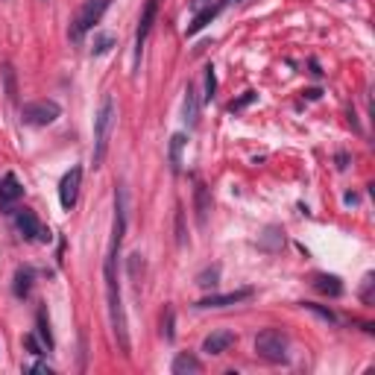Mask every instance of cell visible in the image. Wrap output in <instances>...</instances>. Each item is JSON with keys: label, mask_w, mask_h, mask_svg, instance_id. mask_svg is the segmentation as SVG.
I'll return each mask as SVG.
<instances>
[{"label": "cell", "mask_w": 375, "mask_h": 375, "mask_svg": "<svg viewBox=\"0 0 375 375\" xmlns=\"http://www.w3.org/2000/svg\"><path fill=\"white\" fill-rule=\"evenodd\" d=\"M346 164H349V156H346V152H340V156H337V168L346 170Z\"/></svg>", "instance_id": "cell-31"}, {"label": "cell", "mask_w": 375, "mask_h": 375, "mask_svg": "<svg viewBox=\"0 0 375 375\" xmlns=\"http://www.w3.org/2000/svg\"><path fill=\"white\" fill-rule=\"evenodd\" d=\"M115 47V36L112 32H94V41H91V56H103Z\"/></svg>", "instance_id": "cell-20"}, {"label": "cell", "mask_w": 375, "mask_h": 375, "mask_svg": "<svg viewBox=\"0 0 375 375\" xmlns=\"http://www.w3.org/2000/svg\"><path fill=\"white\" fill-rule=\"evenodd\" d=\"M24 346L30 349V355H36V358L44 355V343H38V337H36V334H24Z\"/></svg>", "instance_id": "cell-27"}, {"label": "cell", "mask_w": 375, "mask_h": 375, "mask_svg": "<svg viewBox=\"0 0 375 375\" xmlns=\"http://www.w3.org/2000/svg\"><path fill=\"white\" fill-rule=\"evenodd\" d=\"M126 267H129V279L141 282V273H144V258H141V252H132L129 261H126Z\"/></svg>", "instance_id": "cell-22"}, {"label": "cell", "mask_w": 375, "mask_h": 375, "mask_svg": "<svg viewBox=\"0 0 375 375\" xmlns=\"http://www.w3.org/2000/svg\"><path fill=\"white\" fill-rule=\"evenodd\" d=\"M32 279H36V273H32L30 267H21V270L15 273V284H12V291H15L18 299H24V296H30V291H32Z\"/></svg>", "instance_id": "cell-17"}, {"label": "cell", "mask_w": 375, "mask_h": 375, "mask_svg": "<svg viewBox=\"0 0 375 375\" xmlns=\"http://www.w3.org/2000/svg\"><path fill=\"white\" fill-rule=\"evenodd\" d=\"M194 208H196V223L205 226L208 223V212H212V194L203 182H196L194 188Z\"/></svg>", "instance_id": "cell-13"}, {"label": "cell", "mask_w": 375, "mask_h": 375, "mask_svg": "<svg viewBox=\"0 0 375 375\" xmlns=\"http://www.w3.org/2000/svg\"><path fill=\"white\" fill-rule=\"evenodd\" d=\"M103 275H106V299H109V317H112V328H115L117 346L124 349V355H129V328H126L124 299H120L117 275H115V261H106V267H103Z\"/></svg>", "instance_id": "cell-1"}, {"label": "cell", "mask_w": 375, "mask_h": 375, "mask_svg": "<svg viewBox=\"0 0 375 375\" xmlns=\"http://www.w3.org/2000/svg\"><path fill=\"white\" fill-rule=\"evenodd\" d=\"M288 346H291V340L282 328H264V332L255 337V355L270 361V363L288 361Z\"/></svg>", "instance_id": "cell-3"}, {"label": "cell", "mask_w": 375, "mask_h": 375, "mask_svg": "<svg viewBox=\"0 0 375 375\" xmlns=\"http://www.w3.org/2000/svg\"><path fill=\"white\" fill-rule=\"evenodd\" d=\"M30 372H38V375H53V367H47V363H44V361H36V363H32V367H30Z\"/></svg>", "instance_id": "cell-30"}, {"label": "cell", "mask_w": 375, "mask_h": 375, "mask_svg": "<svg viewBox=\"0 0 375 375\" xmlns=\"http://www.w3.org/2000/svg\"><path fill=\"white\" fill-rule=\"evenodd\" d=\"M200 109H203V100H200V94H196V85L188 82V88H185V103H182V115H185V124L191 126V129L200 124Z\"/></svg>", "instance_id": "cell-10"}, {"label": "cell", "mask_w": 375, "mask_h": 375, "mask_svg": "<svg viewBox=\"0 0 375 375\" xmlns=\"http://www.w3.org/2000/svg\"><path fill=\"white\" fill-rule=\"evenodd\" d=\"M217 12H220V6L217 3H208V6H203L200 12L194 15V21H191V27H188V36H196L200 30H205L212 21L217 18Z\"/></svg>", "instance_id": "cell-15"}, {"label": "cell", "mask_w": 375, "mask_h": 375, "mask_svg": "<svg viewBox=\"0 0 375 375\" xmlns=\"http://www.w3.org/2000/svg\"><path fill=\"white\" fill-rule=\"evenodd\" d=\"M217 279H220V267H208L196 275V284H200V288H214Z\"/></svg>", "instance_id": "cell-25"}, {"label": "cell", "mask_w": 375, "mask_h": 375, "mask_svg": "<svg viewBox=\"0 0 375 375\" xmlns=\"http://www.w3.org/2000/svg\"><path fill=\"white\" fill-rule=\"evenodd\" d=\"M0 80H3L6 100L15 103L18 100V80H15V68H12V65H3V68H0Z\"/></svg>", "instance_id": "cell-18"}, {"label": "cell", "mask_w": 375, "mask_h": 375, "mask_svg": "<svg viewBox=\"0 0 375 375\" xmlns=\"http://www.w3.org/2000/svg\"><path fill=\"white\" fill-rule=\"evenodd\" d=\"M109 3L112 0H88L85 3V9L80 15H76V21H73V30H71V38H76L80 41L88 30H91L94 24H100V18H103V12L109 9Z\"/></svg>", "instance_id": "cell-5"}, {"label": "cell", "mask_w": 375, "mask_h": 375, "mask_svg": "<svg viewBox=\"0 0 375 375\" xmlns=\"http://www.w3.org/2000/svg\"><path fill=\"white\" fill-rule=\"evenodd\" d=\"M361 296H363V302H372V273L363 275V291H361Z\"/></svg>", "instance_id": "cell-29"}, {"label": "cell", "mask_w": 375, "mask_h": 375, "mask_svg": "<svg viewBox=\"0 0 375 375\" xmlns=\"http://www.w3.org/2000/svg\"><path fill=\"white\" fill-rule=\"evenodd\" d=\"M36 323H38V337H41L44 349H53V334H50V323H47V314H44V311H38Z\"/></svg>", "instance_id": "cell-21"}, {"label": "cell", "mask_w": 375, "mask_h": 375, "mask_svg": "<svg viewBox=\"0 0 375 375\" xmlns=\"http://www.w3.org/2000/svg\"><path fill=\"white\" fill-rule=\"evenodd\" d=\"M252 296V288H240V291H229V293H212L205 299L196 302V308H226V305H238Z\"/></svg>", "instance_id": "cell-9"}, {"label": "cell", "mask_w": 375, "mask_h": 375, "mask_svg": "<svg viewBox=\"0 0 375 375\" xmlns=\"http://www.w3.org/2000/svg\"><path fill=\"white\" fill-rule=\"evenodd\" d=\"M80 185H82V168H71L68 173L62 176V182H59V203H62L65 212H71V208L76 205Z\"/></svg>", "instance_id": "cell-7"}, {"label": "cell", "mask_w": 375, "mask_h": 375, "mask_svg": "<svg viewBox=\"0 0 375 375\" xmlns=\"http://www.w3.org/2000/svg\"><path fill=\"white\" fill-rule=\"evenodd\" d=\"M59 115H62V109L56 100H32L21 109V120L27 126H50Z\"/></svg>", "instance_id": "cell-4"}, {"label": "cell", "mask_w": 375, "mask_h": 375, "mask_svg": "<svg viewBox=\"0 0 375 375\" xmlns=\"http://www.w3.org/2000/svg\"><path fill=\"white\" fill-rule=\"evenodd\" d=\"M24 196V185L15 179V173H6L0 179V208H12Z\"/></svg>", "instance_id": "cell-11"}, {"label": "cell", "mask_w": 375, "mask_h": 375, "mask_svg": "<svg viewBox=\"0 0 375 375\" xmlns=\"http://www.w3.org/2000/svg\"><path fill=\"white\" fill-rule=\"evenodd\" d=\"M214 91H217V73H214L212 65H208V68H205V94H203V103H212L214 100Z\"/></svg>", "instance_id": "cell-24"}, {"label": "cell", "mask_w": 375, "mask_h": 375, "mask_svg": "<svg viewBox=\"0 0 375 375\" xmlns=\"http://www.w3.org/2000/svg\"><path fill=\"white\" fill-rule=\"evenodd\" d=\"M235 332H229V328H217V332H212L205 340H203V352L205 355H223V352H229L231 346H235Z\"/></svg>", "instance_id": "cell-8"}, {"label": "cell", "mask_w": 375, "mask_h": 375, "mask_svg": "<svg viewBox=\"0 0 375 375\" xmlns=\"http://www.w3.org/2000/svg\"><path fill=\"white\" fill-rule=\"evenodd\" d=\"M203 3H205V0H191V9H194V12H200Z\"/></svg>", "instance_id": "cell-33"}, {"label": "cell", "mask_w": 375, "mask_h": 375, "mask_svg": "<svg viewBox=\"0 0 375 375\" xmlns=\"http://www.w3.org/2000/svg\"><path fill=\"white\" fill-rule=\"evenodd\" d=\"M115 117H117L115 100H112V94H106L100 103V112L94 117V156H91L94 168H100L109 152V141H112V132H115Z\"/></svg>", "instance_id": "cell-2"}, {"label": "cell", "mask_w": 375, "mask_h": 375, "mask_svg": "<svg viewBox=\"0 0 375 375\" xmlns=\"http://www.w3.org/2000/svg\"><path fill=\"white\" fill-rule=\"evenodd\" d=\"M231 3H240V0H217L220 9H226V6H231Z\"/></svg>", "instance_id": "cell-32"}, {"label": "cell", "mask_w": 375, "mask_h": 375, "mask_svg": "<svg viewBox=\"0 0 375 375\" xmlns=\"http://www.w3.org/2000/svg\"><path fill=\"white\" fill-rule=\"evenodd\" d=\"M302 308H305V311H311V314H317L319 319H326V323H332V326H337V317H334V311H328V308H323V305H317V302H302Z\"/></svg>", "instance_id": "cell-23"}, {"label": "cell", "mask_w": 375, "mask_h": 375, "mask_svg": "<svg viewBox=\"0 0 375 375\" xmlns=\"http://www.w3.org/2000/svg\"><path fill=\"white\" fill-rule=\"evenodd\" d=\"M182 147H185V135L182 132H176L170 138V170L179 173L182 170Z\"/></svg>", "instance_id": "cell-19"}, {"label": "cell", "mask_w": 375, "mask_h": 375, "mask_svg": "<svg viewBox=\"0 0 375 375\" xmlns=\"http://www.w3.org/2000/svg\"><path fill=\"white\" fill-rule=\"evenodd\" d=\"M173 375H196V372H203V363L200 358H194L191 352H182V355H176L173 358Z\"/></svg>", "instance_id": "cell-14"}, {"label": "cell", "mask_w": 375, "mask_h": 375, "mask_svg": "<svg viewBox=\"0 0 375 375\" xmlns=\"http://www.w3.org/2000/svg\"><path fill=\"white\" fill-rule=\"evenodd\" d=\"M161 334L164 340H173L176 332H173V308H164V317H161Z\"/></svg>", "instance_id": "cell-26"}, {"label": "cell", "mask_w": 375, "mask_h": 375, "mask_svg": "<svg viewBox=\"0 0 375 375\" xmlns=\"http://www.w3.org/2000/svg\"><path fill=\"white\" fill-rule=\"evenodd\" d=\"M252 100H255V91H247L244 97H240V100H235V103H229V112H240V109H244V106H249Z\"/></svg>", "instance_id": "cell-28"}, {"label": "cell", "mask_w": 375, "mask_h": 375, "mask_svg": "<svg viewBox=\"0 0 375 375\" xmlns=\"http://www.w3.org/2000/svg\"><path fill=\"white\" fill-rule=\"evenodd\" d=\"M311 284H314L319 293H326V296H340V293H343V284H340V279H337V275H328V273H317Z\"/></svg>", "instance_id": "cell-16"}, {"label": "cell", "mask_w": 375, "mask_h": 375, "mask_svg": "<svg viewBox=\"0 0 375 375\" xmlns=\"http://www.w3.org/2000/svg\"><path fill=\"white\" fill-rule=\"evenodd\" d=\"M156 15H159V0H147L141 21H138V32H135V65H141V50H144L150 30L156 24Z\"/></svg>", "instance_id": "cell-6"}, {"label": "cell", "mask_w": 375, "mask_h": 375, "mask_svg": "<svg viewBox=\"0 0 375 375\" xmlns=\"http://www.w3.org/2000/svg\"><path fill=\"white\" fill-rule=\"evenodd\" d=\"M15 214V226L21 231V238L24 240H36L38 238V231H41V223H38V217L27 212V208H21V212H12Z\"/></svg>", "instance_id": "cell-12"}]
</instances>
